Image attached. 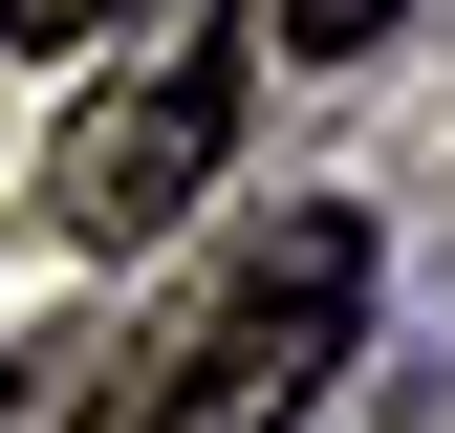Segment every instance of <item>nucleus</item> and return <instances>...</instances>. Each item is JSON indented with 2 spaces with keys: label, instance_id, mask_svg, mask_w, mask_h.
Segmentation results:
<instances>
[{
  "label": "nucleus",
  "instance_id": "nucleus-1",
  "mask_svg": "<svg viewBox=\"0 0 455 433\" xmlns=\"http://www.w3.org/2000/svg\"><path fill=\"white\" fill-rule=\"evenodd\" d=\"M347 347H369V216L304 195V216H260V239H239V282L152 347V390L108 412V433H304Z\"/></svg>",
  "mask_w": 455,
  "mask_h": 433
},
{
  "label": "nucleus",
  "instance_id": "nucleus-2",
  "mask_svg": "<svg viewBox=\"0 0 455 433\" xmlns=\"http://www.w3.org/2000/svg\"><path fill=\"white\" fill-rule=\"evenodd\" d=\"M239 87H260L239 0H174L152 66L66 108V174H44V195H66V239H174V216L217 195V152H239Z\"/></svg>",
  "mask_w": 455,
  "mask_h": 433
},
{
  "label": "nucleus",
  "instance_id": "nucleus-3",
  "mask_svg": "<svg viewBox=\"0 0 455 433\" xmlns=\"http://www.w3.org/2000/svg\"><path fill=\"white\" fill-rule=\"evenodd\" d=\"M260 22H282V43H304V66H369V43H390V22H412V0H260Z\"/></svg>",
  "mask_w": 455,
  "mask_h": 433
},
{
  "label": "nucleus",
  "instance_id": "nucleus-4",
  "mask_svg": "<svg viewBox=\"0 0 455 433\" xmlns=\"http://www.w3.org/2000/svg\"><path fill=\"white\" fill-rule=\"evenodd\" d=\"M131 22V0H0V43H44V66H66V43H108Z\"/></svg>",
  "mask_w": 455,
  "mask_h": 433
}]
</instances>
